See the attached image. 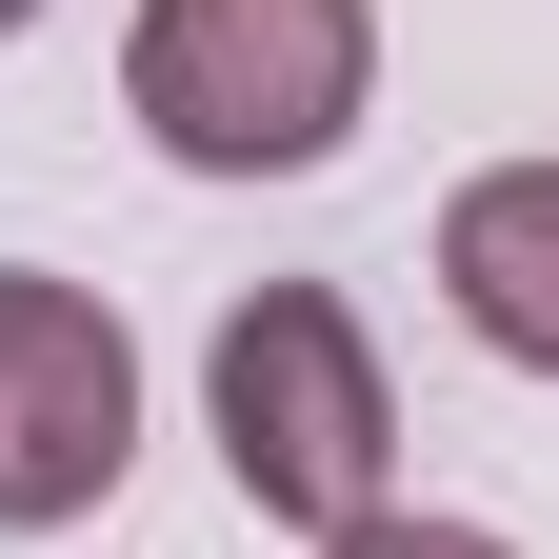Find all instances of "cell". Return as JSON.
<instances>
[{"label":"cell","mask_w":559,"mask_h":559,"mask_svg":"<svg viewBox=\"0 0 559 559\" xmlns=\"http://www.w3.org/2000/svg\"><path fill=\"white\" fill-rule=\"evenodd\" d=\"M120 120L180 180H320L380 120V0H140Z\"/></svg>","instance_id":"6da1fadb"},{"label":"cell","mask_w":559,"mask_h":559,"mask_svg":"<svg viewBox=\"0 0 559 559\" xmlns=\"http://www.w3.org/2000/svg\"><path fill=\"white\" fill-rule=\"evenodd\" d=\"M200 440H221L240 520L280 539H340L400 500V380L340 280H260V300H221V340H200Z\"/></svg>","instance_id":"7a4b0ae2"},{"label":"cell","mask_w":559,"mask_h":559,"mask_svg":"<svg viewBox=\"0 0 559 559\" xmlns=\"http://www.w3.org/2000/svg\"><path fill=\"white\" fill-rule=\"evenodd\" d=\"M120 460H140V340H120V300L0 260V539L100 520Z\"/></svg>","instance_id":"3957f363"},{"label":"cell","mask_w":559,"mask_h":559,"mask_svg":"<svg viewBox=\"0 0 559 559\" xmlns=\"http://www.w3.org/2000/svg\"><path fill=\"white\" fill-rule=\"evenodd\" d=\"M440 300H460L479 360L559 380V160H479L440 200Z\"/></svg>","instance_id":"277c9868"},{"label":"cell","mask_w":559,"mask_h":559,"mask_svg":"<svg viewBox=\"0 0 559 559\" xmlns=\"http://www.w3.org/2000/svg\"><path fill=\"white\" fill-rule=\"evenodd\" d=\"M320 559H520V539H500V520H400V500H380V520H340Z\"/></svg>","instance_id":"5b68a950"},{"label":"cell","mask_w":559,"mask_h":559,"mask_svg":"<svg viewBox=\"0 0 559 559\" xmlns=\"http://www.w3.org/2000/svg\"><path fill=\"white\" fill-rule=\"evenodd\" d=\"M21 21H40V0H0V40H21Z\"/></svg>","instance_id":"8992f818"}]
</instances>
